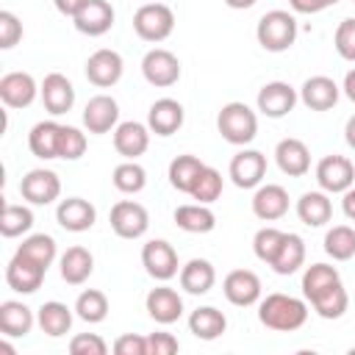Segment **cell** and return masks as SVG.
Here are the masks:
<instances>
[{"label": "cell", "mask_w": 355, "mask_h": 355, "mask_svg": "<svg viewBox=\"0 0 355 355\" xmlns=\"http://www.w3.org/2000/svg\"><path fill=\"white\" fill-rule=\"evenodd\" d=\"M75 313H78V319H83L89 324L103 322L108 316V297L103 291H97V288L80 291L78 300H75Z\"/></svg>", "instance_id": "cell-37"}, {"label": "cell", "mask_w": 355, "mask_h": 355, "mask_svg": "<svg viewBox=\"0 0 355 355\" xmlns=\"http://www.w3.org/2000/svg\"><path fill=\"white\" fill-rule=\"evenodd\" d=\"M222 291L230 305L236 308H250L261 300V280L252 269H233L222 280Z\"/></svg>", "instance_id": "cell-10"}, {"label": "cell", "mask_w": 355, "mask_h": 355, "mask_svg": "<svg viewBox=\"0 0 355 355\" xmlns=\"http://www.w3.org/2000/svg\"><path fill=\"white\" fill-rule=\"evenodd\" d=\"M352 3H355V0H352Z\"/></svg>", "instance_id": "cell-58"}, {"label": "cell", "mask_w": 355, "mask_h": 355, "mask_svg": "<svg viewBox=\"0 0 355 355\" xmlns=\"http://www.w3.org/2000/svg\"><path fill=\"white\" fill-rule=\"evenodd\" d=\"M189 330L194 333V338L200 341H214L227 330V319L222 311H216L214 305H202L197 311H191L189 316Z\"/></svg>", "instance_id": "cell-31"}, {"label": "cell", "mask_w": 355, "mask_h": 355, "mask_svg": "<svg viewBox=\"0 0 355 355\" xmlns=\"http://www.w3.org/2000/svg\"><path fill=\"white\" fill-rule=\"evenodd\" d=\"M222 175H219V169H214V166H202V172L197 175V180H194V186H191V197L197 200V202H205V205H211V202H216L219 200V194H222Z\"/></svg>", "instance_id": "cell-42"}, {"label": "cell", "mask_w": 355, "mask_h": 355, "mask_svg": "<svg viewBox=\"0 0 355 355\" xmlns=\"http://www.w3.org/2000/svg\"><path fill=\"white\" fill-rule=\"evenodd\" d=\"M114 186L122 191V194H139L144 186H147V172L141 164L136 161H125L114 169Z\"/></svg>", "instance_id": "cell-43"}, {"label": "cell", "mask_w": 355, "mask_h": 355, "mask_svg": "<svg viewBox=\"0 0 355 355\" xmlns=\"http://www.w3.org/2000/svg\"><path fill=\"white\" fill-rule=\"evenodd\" d=\"M202 166H205V164H202L197 155H178V158L169 164V183H172V189L189 194L191 186H194V180H197V175L202 172Z\"/></svg>", "instance_id": "cell-36"}, {"label": "cell", "mask_w": 355, "mask_h": 355, "mask_svg": "<svg viewBox=\"0 0 355 355\" xmlns=\"http://www.w3.org/2000/svg\"><path fill=\"white\" fill-rule=\"evenodd\" d=\"M258 319L275 333H294L308 322V305L291 294H266L258 302Z\"/></svg>", "instance_id": "cell-1"}, {"label": "cell", "mask_w": 355, "mask_h": 355, "mask_svg": "<svg viewBox=\"0 0 355 355\" xmlns=\"http://www.w3.org/2000/svg\"><path fill=\"white\" fill-rule=\"evenodd\" d=\"M336 3H338V0H327V6H336Z\"/></svg>", "instance_id": "cell-57"}, {"label": "cell", "mask_w": 355, "mask_h": 355, "mask_svg": "<svg viewBox=\"0 0 355 355\" xmlns=\"http://www.w3.org/2000/svg\"><path fill=\"white\" fill-rule=\"evenodd\" d=\"M227 172L239 189H255V186H261V180L266 175V155L258 150H241L230 158Z\"/></svg>", "instance_id": "cell-13"}, {"label": "cell", "mask_w": 355, "mask_h": 355, "mask_svg": "<svg viewBox=\"0 0 355 355\" xmlns=\"http://www.w3.org/2000/svg\"><path fill=\"white\" fill-rule=\"evenodd\" d=\"M119 122V105L108 94H94L83 108V125L89 133H108Z\"/></svg>", "instance_id": "cell-17"}, {"label": "cell", "mask_w": 355, "mask_h": 355, "mask_svg": "<svg viewBox=\"0 0 355 355\" xmlns=\"http://www.w3.org/2000/svg\"><path fill=\"white\" fill-rule=\"evenodd\" d=\"M58 136H61V125L58 122H53V119L36 122L31 128V133H28V147L42 161L58 158Z\"/></svg>", "instance_id": "cell-29"}, {"label": "cell", "mask_w": 355, "mask_h": 355, "mask_svg": "<svg viewBox=\"0 0 355 355\" xmlns=\"http://www.w3.org/2000/svg\"><path fill=\"white\" fill-rule=\"evenodd\" d=\"M92 272H94V258H92V252L86 247L75 244L61 255V277H64V283L80 286V283L89 280Z\"/></svg>", "instance_id": "cell-30"}, {"label": "cell", "mask_w": 355, "mask_h": 355, "mask_svg": "<svg viewBox=\"0 0 355 355\" xmlns=\"http://www.w3.org/2000/svg\"><path fill=\"white\" fill-rule=\"evenodd\" d=\"M122 69H125L122 55H119L116 50H108V47L94 50V53L89 55V61H86V78H89V83H94L97 89H108V86L119 83Z\"/></svg>", "instance_id": "cell-12"}, {"label": "cell", "mask_w": 355, "mask_h": 355, "mask_svg": "<svg viewBox=\"0 0 355 355\" xmlns=\"http://www.w3.org/2000/svg\"><path fill=\"white\" fill-rule=\"evenodd\" d=\"M255 36L266 53H283L297 42V19H294V14H288L283 8L266 11L258 19Z\"/></svg>", "instance_id": "cell-2"}, {"label": "cell", "mask_w": 355, "mask_h": 355, "mask_svg": "<svg viewBox=\"0 0 355 355\" xmlns=\"http://www.w3.org/2000/svg\"><path fill=\"white\" fill-rule=\"evenodd\" d=\"M344 139H347V144L355 150V114L347 119V128H344Z\"/></svg>", "instance_id": "cell-55"}, {"label": "cell", "mask_w": 355, "mask_h": 355, "mask_svg": "<svg viewBox=\"0 0 355 355\" xmlns=\"http://www.w3.org/2000/svg\"><path fill=\"white\" fill-rule=\"evenodd\" d=\"M324 252L333 261H349L355 255V230L349 225H336L324 236Z\"/></svg>", "instance_id": "cell-38"}, {"label": "cell", "mask_w": 355, "mask_h": 355, "mask_svg": "<svg viewBox=\"0 0 355 355\" xmlns=\"http://www.w3.org/2000/svg\"><path fill=\"white\" fill-rule=\"evenodd\" d=\"M86 153V133H80L72 125H61V136H58V158L64 161H75Z\"/></svg>", "instance_id": "cell-45"}, {"label": "cell", "mask_w": 355, "mask_h": 355, "mask_svg": "<svg viewBox=\"0 0 355 355\" xmlns=\"http://www.w3.org/2000/svg\"><path fill=\"white\" fill-rule=\"evenodd\" d=\"M72 22H75V28H78L80 33H86V36H103V33H108L111 25H114V8H111L108 0H89V3L78 11V17H72Z\"/></svg>", "instance_id": "cell-24"}, {"label": "cell", "mask_w": 355, "mask_h": 355, "mask_svg": "<svg viewBox=\"0 0 355 355\" xmlns=\"http://www.w3.org/2000/svg\"><path fill=\"white\" fill-rule=\"evenodd\" d=\"M44 272L47 269L39 266L36 261L25 258L22 252H14V258L6 266V283L17 294H33V291H39V286L44 280Z\"/></svg>", "instance_id": "cell-11"}, {"label": "cell", "mask_w": 355, "mask_h": 355, "mask_svg": "<svg viewBox=\"0 0 355 355\" xmlns=\"http://www.w3.org/2000/svg\"><path fill=\"white\" fill-rule=\"evenodd\" d=\"M19 194L31 205H50L61 194V180L53 169H31L19 180Z\"/></svg>", "instance_id": "cell-8"}, {"label": "cell", "mask_w": 355, "mask_h": 355, "mask_svg": "<svg viewBox=\"0 0 355 355\" xmlns=\"http://www.w3.org/2000/svg\"><path fill=\"white\" fill-rule=\"evenodd\" d=\"M336 283H341V275H338L336 266H330V263H311L305 269V275H302V294L311 302L319 294H324L327 288H333Z\"/></svg>", "instance_id": "cell-34"}, {"label": "cell", "mask_w": 355, "mask_h": 355, "mask_svg": "<svg viewBox=\"0 0 355 355\" xmlns=\"http://www.w3.org/2000/svg\"><path fill=\"white\" fill-rule=\"evenodd\" d=\"M316 183L327 194H344L355 183V166L344 155H324L316 164Z\"/></svg>", "instance_id": "cell-5"}, {"label": "cell", "mask_w": 355, "mask_h": 355, "mask_svg": "<svg viewBox=\"0 0 355 355\" xmlns=\"http://www.w3.org/2000/svg\"><path fill=\"white\" fill-rule=\"evenodd\" d=\"M252 214L263 222H275L283 219L288 214V191L277 183H266L258 186V191L252 194Z\"/></svg>", "instance_id": "cell-21"}, {"label": "cell", "mask_w": 355, "mask_h": 355, "mask_svg": "<svg viewBox=\"0 0 355 355\" xmlns=\"http://www.w3.org/2000/svg\"><path fill=\"white\" fill-rule=\"evenodd\" d=\"M0 330L8 338H22L33 330V311L25 302L6 300L0 305Z\"/></svg>", "instance_id": "cell-28"}, {"label": "cell", "mask_w": 355, "mask_h": 355, "mask_svg": "<svg viewBox=\"0 0 355 355\" xmlns=\"http://www.w3.org/2000/svg\"><path fill=\"white\" fill-rule=\"evenodd\" d=\"M53 3H55L58 14H64V17H78V11H80L89 0H53Z\"/></svg>", "instance_id": "cell-52"}, {"label": "cell", "mask_w": 355, "mask_h": 355, "mask_svg": "<svg viewBox=\"0 0 355 355\" xmlns=\"http://www.w3.org/2000/svg\"><path fill=\"white\" fill-rule=\"evenodd\" d=\"M39 94L33 75L28 72H6L0 78V100L8 108H28Z\"/></svg>", "instance_id": "cell-16"}, {"label": "cell", "mask_w": 355, "mask_h": 355, "mask_svg": "<svg viewBox=\"0 0 355 355\" xmlns=\"http://www.w3.org/2000/svg\"><path fill=\"white\" fill-rule=\"evenodd\" d=\"M183 116H186V114H183V105H180L178 100L161 97V100H155V103L150 105V111H147V128H150L155 136H172V133L180 130Z\"/></svg>", "instance_id": "cell-20"}, {"label": "cell", "mask_w": 355, "mask_h": 355, "mask_svg": "<svg viewBox=\"0 0 355 355\" xmlns=\"http://www.w3.org/2000/svg\"><path fill=\"white\" fill-rule=\"evenodd\" d=\"M341 211H344V216H347V219H352V222H355V189H347V191H344Z\"/></svg>", "instance_id": "cell-53"}, {"label": "cell", "mask_w": 355, "mask_h": 355, "mask_svg": "<svg viewBox=\"0 0 355 355\" xmlns=\"http://www.w3.org/2000/svg\"><path fill=\"white\" fill-rule=\"evenodd\" d=\"M178 349H180V344L172 333H150L147 336V355H172Z\"/></svg>", "instance_id": "cell-49"}, {"label": "cell", "mask_w": 355, "mask_h": 355, "mask_svg": "<svg viewBox=\"0 0 355 355\" xmlns=\"http://www.w3.org/2000/svg\"><path fill=\"white\" fill-rule=\"evenodd\" d=\"M22 39V22L11 11H0V50H11Z\"/></svg>", "instance_id": "cell-48"}, {"label": "cell", "mask_w": 355, "mask_h": 355, "mask_svg": "<svg viewBox=\"0 0 355 355\" xmlns=\"http://www.w3.org/2000/svg\"><path fill=\"white\" fill-rule=\"evenodd\" d=\"M69 352L72 355H105L108 352V344L97 333H78L69 341Z\"/></svg>", "instance_id": "cell-47"}, {"label": "cell", "mask_w": 355, "mask_h": 355, "mask_svg": "<svg viewBox=\"0 0 355 355\" xmlns=\"http://www.w3.org/2000/svg\"><path fill=\"white\" fill-rule=\"evenodd\" d=\"M39 94H42L44 108H47L53 116H61V114H67V111L75 105V86H72L69 78L61 75V72L44 75V80H42V86H39Z\"/></svg>", "instance_id": "cell-14"}, {"label": "cell", "mask_w": 355, "mask_h": 355, "mask_svg": "<svg viewBox=\"0 0 355 355\" xmlns=\"http://www.w3.org/2000/svg\"><path fill=\"white\" fill-rule=\"evenodd\" d=\"M17 252H22L25 258H31V261H36L39 266L47 269V266L55 261V239L47 236V233H33V236H28V239L17 247Z\"/></svg>", "instance_id": "cell-40"}, {"label": "cell", "mask_w": 355, "mask_h": 355, "mask_svg": "<svg viewBox=\"0 0 355 355\" xmlns=\"http://www.w3.org/2000/svg\"><path fill=\"white\" fill-rule=\"evenodd\" d=\"M283 239H286V233H283V230H277V227H261V230L255 233V239H252L255 258H258V261H263V263L269 266V263L275 261V255H277V250H280Z\"/></svg>", "instance_id": "cell-44"}, {"label": "cell", "mask_w": 355, "mask_h": 355, "mask_svg": "<svg viewBox=\"0 0 355 355\" xmlns=\"http://www.w3.org/2000/svg\"><path fill=\"white\" fill-rule=\"evenodd\" d=\"M230 8H239V11H244V8H252L255 6V0H225Z\"/></svg>", "instance_id": "cell-56"}, {"label": "cell", "mask_w": 355, "mask_h": 355, "mask_svg": "<svg viewBox=\"0 0 355 355\" xmlns=\"http://www.w3.org/2000/svg\"><path fill=\"white\" fill-rule=\"evenodd\" d=\"M133 31L144 42H164L175 31V14L164 3H144L133 14Z\"/></svg>", "instance_id": "cell-4"}, {"label": "cell", "mask_w": 355, "mask_h": 355, "mask_svg": "<svg viewBox=\"0 0 355 355\" xmlns=\"http://www.w3.org/2000/svg\"><path fill=\"white\" fill-rule=\"evenodd\" d=\"M114 352L116 355H147V338L136 333H122L114 341Z\"/></svg>", "instance_id": "cell-50"}, {"label": "cell", "mask_w": 355, "mask_h": 355, "mask_svg": "<svg viewBox=\"0 0 355 355\" xmlns=\"http://www.w3.org/2000/svg\"><path fill=\"white\" fill-rule=\"evenodd\" d=\"M288 6L297 14H319L327 8V0H288Z\"/></svg>", "instance_id": "cell-51"}, {"label": "cell", "mask_w": 355, "mask_h": 355, "mask_svg": "<svg viewBox=\"0 0 355 355\" xmlns=\"http://www.w3.org/2000/svg\"><path fill=\"white\" fill-rule=\"evenodd\" d=\"M141 263H144L147 275L161 280V283H166L178 275V252L164 239H153L141 247Z\"/></svg>", "instance_id": "cell-9"}, {"label": "cell", "mask_w": 355, "mask_h": 355, "mask_svg": "<svg viewBox=\"0 0 355 355\" xmlns=\"http://www.w3.org/2000/svg\"><path fill=\"white\" fill-rule=\"evenodd\" d=\"M111 230L119 236V239H141L150 227V214L141 202H133V200H119L114 208H111Z\"/></svg>", "instance_id": "cell-6"}, {"label": "cell", "mask_w": 355, "mask_h": 355, "mask_svg": "<svg viewBox=\"0 0 355 355\" xmlns=\"http://www.w3.org/2000/svg\"><path fill=\"white\" fill-rule=\"evenodd\" d=\"M333 42H336V50L344 61H355V17H347L338 22Z\"/></svg>", "instance_id": "cell-46"}, {"label": "cell", "mask_w": 355, "mask_h": 355, "mask_svg": "<svg viewBox=\"0 0 355 355\" xmlns=\"http://www.w3.org/2000/svg\"><path fill=\"white\" fill-rule=\"evenodd\" d=\"M297 216L308 227H322L333 219V202L327 191H305L297 200Z\"/></svg>", "instance_id": "cell-26"}, {"label": "cell", "mask_w": 355, "mask_h": 355, "mask_svg": "<svg viewBox=\"0 0 355 355\" xmlns=\"http://www.w3.org/2000/svg\"><path fill=\"white\" fill-rule=\"evenodd\" d=\"M275 161H277L280 172L288 175V178H302V175H308V169H311V153H308L305 141L291 139V136L283 139V141H277V147H275Z\"/></svg>", "instance_id": "cell-22"}, {"label": "cell", "mask_w": 355, "mask_h": 355, "mask_svg": "<svg viewBox=\"0 0 355 355\" xmlns=\"http://www.w3.org/2000/svg\"><path fill=\"white\" fill-rule=\"evenodd\" d=\"M216 128H219V133H222L225 141L244 147L258 133V116H255V111L247 103L233 100V103L222 105V111L216 116Z\"/></svg>", "instance_id": "cell-3"}, {"label": "cell", "mask_w": 355, "mask_h": 355, "mask_svg": "<svg viewBox=\"0 0 355 355\" xmlns=\"http://www.w3.org/2000/svg\"><path fill=\"white\" fill-rule=\"evenodd\" d=\"M31 227H33V214H31V208L14 205V202H6V205H3L0 233H3L6 239H17V236L28 233Z\"/></svg>", "instance_id": "cell-39"}, {"label": "cell", "mask_w": 355, "mask_h": 355, "mask_svg": "<svg viewBox=\"0 0 355 355\" xmlns=\"http://www.w3.org/2000/svg\"><path fill=\"white\" fill-rule=\"evenodd\" d=\"M55 219H58V225H61L64 230H69V233H83V230H89V227L94 225L97 211H94V205H92L89 200H83V197H67V200L58 202Z\"/></svg>", "instance_id": "cell-19"}, {"label": "cell", "mask_w": 355, "mask_h": 355, "mask_svg": "<svg viewBox=\"0 0 355 355\" xmlns=\"http://www.w3.org/2000/svg\"><path fill=\"white\" fill-rule=\"evenodd\" d=\"M294 105H297V92L283 80H272L258 92V111L269 119L286 116L288 111H294Z\"/></svg>", "instance_id": "cell-15"}, {"label": "cell", "mask_w": 355, "mask_h": 355, "mask_svg": "<svg viewBox=\"0 0 355 355\" xmlns=\"http://www.w3.org/2000/svg\"><path fill=\"white\" fill-rule=\"evenodd\" d=\"M305 263V241L297 236V233H286L275 261L269 263L277 275H294L300 266Z\"/></svg>", "instance_id": "cell-35"}, {"label": "cell", "mask_w": 355, "mask_h": 355, "mask_svg": "<svg viewBox=\"0 0 355 355\" xmlns=\"http://www.w3.org/2000/svg\"><path fill=\"white\" fill-rule=\"evenodd\" d=\"M216 283V269L205 258H191L186 266H180V288L189 294H208Z\"/></svg>", "instance_id": "cell-27"}, {"label": "cell", "mask_w": 355, "mask_h": 355, "mask_svg": "<svg viewBox=\"0 0 355 355\" xmlns=\"http://www.w3.org/2000/svg\"><path fill=\"white\" fill-rule=\"evenodd\" d=\"M141 75L150 86H158V89L175 86L178 78H180V61H178L175 53H169L164 47H155L141 58Z\"/></svg>", "instance_id": "cell-7"}, {"label": "cell", "mask_w": 355, "mask_h": 355, "mask_svg": "<svg viewBox=\"0 0 355 355\" xmlns=\"http://www.w3.org/2000/svg\"><path fill=\"white\" fill-rule=\"evenodd\" d=\"M175 225L186 233H211L216 227V216L205 202L175 208Z\"/></svg>", "instance_id": "cell-33"}, {"label": "cell", "mask_w": 355, "mask_h": 355, "mask_svg": "<svg viewBox=\"0 0 355 355\" xmlns=\"http://www.w3.org/2000/svg\"><path fill=\"white\" fill-rule=\"evenodd\" d=\"M338 94H341V89H338L336 80L327 78V75H313V78H308V80L302 83V89H300V100H302L311 111H330V108L338 103Z\"/></svg>", "instance_id": "cell-25"}, {"label": "cell", "mask_w": 355, "mask_h": 355, "mask_svg": "<svg viewBox=\"0 0 355 355\" xmlns=\"http://www.w3.org/2000/svg\"><path fill=\"white\" fill-rule=\"evenodd\" d=\"M313 311L322 316V319H341L347 305H349V297H347V288L341 283H336L333 288H327L324 294H319L316 300H311Z\"/></svg>", "instance_id": "cell-41"}, {"label": "cell", "mask_w": 355, "mask_h": 355, "mask_svg": "<svg viewBox=\"0 0 355 355\" xmlns=\"http://www.w3.org/2000/svg\"><path fill=\"white\" fill-rule=\"evenodd\" d=\"M36 322H39L42 333H47L50 338H61V336H67L69 327H72V311H69L64 302L50 300V302H44V305L39 308Z\"/></svg>", "instance_id": "cell-32"}, {"label": "cell", "mask_w": 355, "mask_h": 355, "mask_svg": "<svg viewBox=\"0 0 355 355\" xmlns=\"http://www.w3.org/2000/svg\"><path fill=\"white\" fill-rule=\"evenodd\" d=\"M144 305H147L150 319H155L158 324H172V322H178V319L183 316V300H180V294H178L175 288H169V286L153 288V291L147 294Z\"/></svg>", "instance_id": "cell-23"}, {"label": "cell", "mask_w": 355, "mask_h": 355, "mask_svg": "<svg viewBox=\"0 0 355 355\" xmlns=\"http://www.w3.org/2000/svg\"><path fill=\"white\" fill-rule=\"evenodd\" d=\"M344 94L355 103V69H349V72L344 75Z\"/></svg>", "instance_id": "cell-54"}, {"label": "cell", "mask_w": 355, "mask_h": 355, "mask_svg": "<svg viewBox=\"0 0 355 355\" xmlns=\"http://www.w3.org/2000/svg\"><path fill=\"white\" fill-rule=\"evenodd\" d=\"M114 147L119 155H125L128 161H136L139 155L147 153L150 147V128L130 119V122H119L114 128Z\"/></svg>", "instance_id": "cell-18"}]
</instances>
